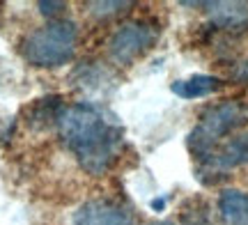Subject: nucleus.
<instances>
[{"mask_svg": "<svg viewBox=\"0 0 248 225\" xmlns=\"http://www.w3.org/2000/svg\"><path fill=\"white\" fill-rule=\"evenodd\" d=\"M248 122V106L237 99L221 101L212 108H207L200 117V122L188 135V150L200 161H207L225 135L237 131Z\"/></svg>", "mask_w": 248, "mask_h": 225, "instance_id": "nucleus-3", "label": "nucleus"}, {"mask_svg": "<svg viewBox=\"0 0 248 225\" xmlns=\"http://www.w3.org/2000/svg\"><path fill=\"white\" fill-rule=\"evenodd\" d=\"M232 78H234L237 83H246L248 81V60L239 62L234 69H232Z\"/></svg>", "mask_w": 248, "mask_h": 225, "instance_id": "nucleus-12", "label": "nucleus"}, {"mask_svg": "<svg viewBox=\"0 0 248 225\" xmlns=\"http://www.w3.org/2000/svg\"><path fill=\"white\" fill-rule=\"evenodd\" d=\"M74 225H133V216L113 200H90L74 214Z\"/></svg>", "mask_w": 248, "mask_h": 225, "instance_id": "nucleus-5", "label": "nucleus"}, {"mask_svg": "<svg viewBox=\"0 0 248 225\" xmlns=\"http://www.w3.org/2000/svg\"><path fill=\"white\" fill-rule=\"evenodd\" d=\"M58 131L64 147L88 175H106L120 159L124 129L92 104L62 106Z\"/></svg>", "mask_w": 248, "mask_h": 225, "instance_id": "nucleus-1", "label": "nucleus"}, {"mask_svg": "<svg viewBox=\"0 0 248 225\" xmlns=\"http://www.w3.org/2000/svg\"><path fill=\"white\" fill-rule=\"evenodd\" d=\"M37 7L42 9L44 16H58L67 5H64V2H48V0H42V2H37Z\"/></svg>", "mask_w": 248, "mask_h": 225, "instance_id": "nucleus-11", "label": "nucleus"}, {"mask_svg": "<svg viewBox=\"0 0 248 225\" xmlns=\"http://www.w3.org/2000/svg\"><path fill=\"white\" fill-rule=\"evenodd\" d=\"M202 163H204V170H209V172H225V170L237 168V165L248 163V131L230 138L228 143L221 145Z\"/></svg>", "mask_w": 248, "mask_h": 225, "instance_id": "nucleus-6", "label": "nucleus"}, {"mask_svg": "<svg viewBox=\"0 0 248 225\" xmlns=\"http://www.w3.org/2000/svg\"><path fill=\"white\" fill-rule=\"evenodd\" d=\"M156 42V28L145 21H129L113 32L108 42V55L117 64H131Z\"/></svg>", "mask_w": 248, "mask_h": 225, "instance_id": "nucleus-4", "label": "nucleus"}, {"mask_svg": "<svg viewBox=\"0 0 248 225\" xmlns=\"http://www.w3.org/2000/svg\"><path fill=\"white\" fill-rule=\"evenodd\" d=\"M223 88V81L216 78V76H209V74H195L191 78H184V81H175L170 85V90L175 92L182 99H202V97H209L216 90Z\"/></svg>", "mask_w": 248, "mask_h": 225, "instance_id": "nucleus-8", "label": "nucleus"}, {"mask_svg": "<svg viewBox=\"0 0 248 225\" xmlns=\"http://www.w3.org/2000/svg\"><path fill=\"white\" fill-rule=\"evenodd\" d=\"M78 46V28L74 21L53 18L46 26L32 30L21 44V53L32 67L55 69L67 64Z\"/></svg>", "mask_w": 248, "mask_h": 225, "instance_id": "nucleus-2", "label": "nucleus"}, {"mask_svg": "<svg viewBox=\"0 0 248 225\" xmlns=\"http://www.w3.org/2000/svg\"><path fill=\"white\" fill-rule=\"evenodd\" d=\"M209 18L216 28L223 30H241L248 26V2L241 0H218V2H204Z\"/></svg>", "mask_w": 248, "mask_h": 225, "instance_id": "nucleus-7", "label": "nucleus"}, {"mask_svg": "<svg viewBox=\"0 0 248 225\" xmlns=\"http://www.w3.org/2000/svg\"><path fill=\"white\" fill-rule=\"evenodd\" d=\"M218 211L225 225H248V195L244 191L225 189L218 198Z\"/></svg>", "mask_w": 248, "mask_h": 225, "instance_id": "nucleus-9", "label": "nucleus"}, {"mask_svg": "<svg viewBox=\"0 0 248 225\" xmlns=\"http://www.w3.org/2000/svg\"><path fill=\"white\" fill-rule=\"evenodd\" d=\"M133 2H122V0H117V2H88L90 12L94 14V16H113V14H120L122 9L131 7Z\"/></svg>", "mask_w": 248, "mask_h": 225, "instance_id": "nucleus-10", "label": "nucleus"}, {"mask_svg": "<svg viewBox=\"0 0 248 225\" xmlns=\"http://www.w3.org/2000/svg\"><path fill=\"white\" fill-rule=\"evenodd\" d=\"M163 225H172V223H163Z\"/></svg>", "mask_w": 248, "mask_h": 225, "instance_id": "nucleus-13", "label": "nucleus"}]
</instances>
